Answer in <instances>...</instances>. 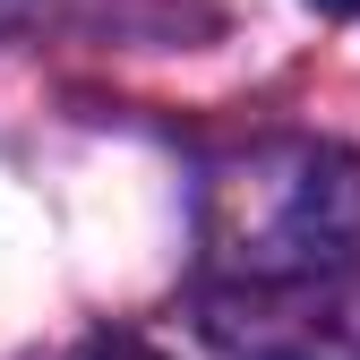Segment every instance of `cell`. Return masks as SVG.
<instances>
[{
	"label": "cell",
	"mask_w": 360,
	"mask_h": 360,
	"mask_svg": "<svg viewBox=\"0 0 360 360\" xmlns=\"http://www.w3.org/2000/svg\"><path fill=\"white\" fill-rule=\"evenodd\" d=\"M214 266L249 300L343 292L352 266H360V172L343 155H326V146L257 155L240 180H223Z\"/></svg>",
	"instance_id": "obj_1"
},
{
	"label": "cell",
	"mask_w": 360,
	"mask_h": 360,
	"mask_svg": "<svg viewBox=\"0 0 360 360\" xmlns=\"http://www.w3.org/2000/svg\"><path fill=\"white\" fill-rule=\"evenodd\" d=\"M77 360H163L155 343H138V335H103V343H86Z\"/></svg>",
	"instance_id": "obj_2"
},
{
	"label": "cell",
	"mask_w": 360,
	"mask_h": 360,
	"mask_svg": "<svg viewBox=\"0 0 360 360\" xmlns=\"http://www.w3.org/2000/svg\"><path fill=\"white\" fill-rule=\"evenodd\" d=\"M309 9H326V18H360V0H309Z\"/></svg>",
	"instance_id": "obj_3"
}]
</instances>
